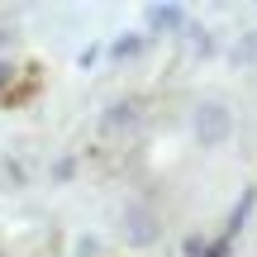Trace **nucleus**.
<instances>
[{
  "instance_id": "1",
  "label": "nucleus",
  "mask_w": 257,
  "mask_h": 257,
  "mask_svg": "<svg viewBox=\"0 0 257 257\" xmlns=\"http://www.w3.org/2000/svg\"><path fill=\"white\" fill-rule=\"evenodd\" d=\"M229 110L224 105H200L195 110V134H200V143H219V138H229Z\"/></svg>"
},
{
  "instance_id": "2",
  "label": "nucleus",
  "mask_w": 257,
  "mask_h": 257,
  "mask_svg": "<svg viewBox=\"0 0 257 257\" xmlns=\"http://www.w3.org/2000/svg\"><path fill=\"white\" fill-rule=\"evenodd\" d=\"M153 19H157L162 29H172V24H181V10H172V5H157V10H153Z\"/></svg>"
}]
</instances>
